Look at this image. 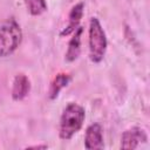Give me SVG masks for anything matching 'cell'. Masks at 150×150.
Masks as SVG:
<instances>
[{"mask_svg":"<svg viewBox=\"0 0 150 150\" xmlns=\"http://www.w3.org/2000/svg\"><path fill=\"white\" fill-rule=\"evenodd\" d=\"M86 112L84 109L77 103H69L62 111L60 118L59 135L61 139H70L81 128L84 122Z\"/></svg>","mask_w":150,"mask_h":150,"instance_id":"obj_1","label":"cell"},{"mask_svg":"<svg viewBox=\"0 0 150 150\" xmlns=\"http://www.w3.org/2000/svg\"><path fill=\"white\" fill-rule=\"evenodd\" d=\"M22 32L14 18L0 22V56L11 55L21 43Z\"/></svg>","mask_w":150,"mask_h":150,"instance_id":"obj_2","label":"cell"},{"mask_svg":"<svg viewBox=\"0 0 150 150\" xmlns=\"http://www.w3.org/2000/svg\"><path fill=\"white\" fill-rule=\"evenodd\" d=\"M107 50L105 33L97 18H91L89 22V59L98 63L103 60Z\"/></svg>","mask_w":150,"mask_h":150,"instance_id":"obj_3","label":"cell"},{"mask_svg":"<svg viewBox=\"0 0 150 150\" xmlns=\"http://www.w3.org/2000/svg\"><path fill=\"white\" fill-rule=\"evenodd\" d=\"M148 136L142 128L132 127L125 130L121 138V148L122 149H136L139 143L146 142Z\"/></svg>","mask_w":150,"mask_h":150,"instance_id":"obj_4","label":"cell"},{"mask_svg":"<svg viewBox=\"0 0 150 150\" xmlns=\"http://www.w3.org/2000/svg\"><path fill=\"white\" fill-rule=\"evenodd\" d=\"M84 146L87 149H103V135L102 127L98 123L90 124L86 130Z\"/></svg>","mask_w":150,"mask_h":150,"instance_id":"obj_5","label":"cell"},{"mask_svg":"<svg viewBox=\"0 0 150 150\" xmlns=\"http://www.w3.org/2000/svg\"><path fill=\"white\" fill-rule=\"evenodd\" d=\"M30 90V81L25 74H18L13 81L12 97L15 101L23 100Z\"/></svg>","mask_w":150,"mask_h":150,"instance_id":"obj_6","label":"cell"},{"mask_svg":"<svg viewBox=\"0 0 150 150\" xmlns=\"http://www.w3.org/2000/svg\"><path fill=\"white\" fill-rule=\"evenodd\" d=\"M83 8H84L83 2H79L71 8V11L69 13V22H68L67 27L60 33L61 36H64V35L67 36V35L74 33L80 27L79 25L82 19V15H83Z\"/></svg>","mask_w":150,"mask_h":150,"instance_id":"obj_7","label":"cell"},{"mask_svg":"<svg viewBox=\"0 0 150 150\" xmlns=\"http://www.w3.org/2000/svg\"><path fill=\"white\" fill-rule=\"evenodd\" d=\"M82 32H83L82 27H79L74 32V35L70 39L69 43H68V49H67V53H66V56H64L66 61L71 62V61H75L79 57L80 52H81V35H82Z\"/></svg>","mask_w":150,"mask_h":150,"instance_id":"obj_8","label":"cell"},{"mask_svg":"<svg viewBox=\"0 0 150 150\" xmlns=\"http://www.w3.org/2000/svg\"><path fill=\"white\" fill-rule=\"evenodd\" d=\"M70 82V76L68 74H57L55 76V79L52 81L50 83V88H49V91H48V96L50 100H54L59 96V93L64 88L67 87V84Z\"/></svg>","mask_w":150,"mask_h":150,"instance_id":"obj_9","label":"cell"},{"mask_svg":"<svg viewBox=\"0 0 150 150\" xmlns=\"http://www.w3.org/2000/svg\"><path fill=\"white\" fill-rule=\"evenodd\" d=\"M25 5L32 15H40L47 11L46 0H25Z\"/></svg>","mask_w":150,"mask_h":150,"instance_id":"obj_10","label":"cell"},{"mask_svg":"<svg viewBox=\"0 0 150 150\" xmlns=\"http://www.w3.org/2000/svg\"><path fill=\"white\" fill-rule=\"evenodd\" d=\"M48 146L47 145H32V146H28V149H47Z\"/></svg>","mask_w":150,"mask_h":150,"instance_id":"obj_11","label":"cell"}]
</instances>
